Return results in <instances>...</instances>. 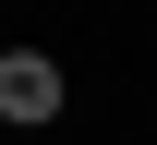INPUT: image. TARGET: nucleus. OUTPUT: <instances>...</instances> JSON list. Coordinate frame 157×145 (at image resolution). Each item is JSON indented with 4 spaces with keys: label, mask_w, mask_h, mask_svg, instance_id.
<instances>
[{
    "label": "nucleus",
    "mask_w": 157,
    "mask_h": 145,
    "mask_svg": "<svg viewBox=\"0 0 157 145\" xmlns=\"http://www.w3.org/2000/svg\"><path fill=\"white\" fill-rule=\"evenodd\" d=\"M60 97H73V85H60V61L48 48H12V61H0V121H60Z\"/></svg>",
    "instance_id": "1"
}]
</instances>
